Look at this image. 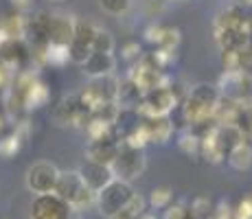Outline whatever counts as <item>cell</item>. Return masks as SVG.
Wrapping results in <instances>:
<instances>
[{
  "instance_id": "obj_16",
  "label": "cell",
  "mask_w": 252,
  "mask_h": 219,
  "mask_svg": "<svg viewBox=\"0 0 252 219\" xmlns=\"http://www.w3.org/2000/svg\"><path fill=\"white\" fill-rule=\"evenodd\" d=\"M140 213H145V199L134 193V197L129 199V202L125 204V206L121 208V211L116 213L112 219H136Z\"/></svg>"
},
{
  "instance_id": "obj_2",
  "label": "cell",
  "mask_w": 252,
  "mask_h": 219,
  "mask_svg": "<svg viewBox=\"0 0 252 219\" xmlns=\"http://www.w3.org/2000/svg\"><path fill=\"white\" fill-rule=\"evenodd\" d=\"M55 195H60L66 204H70L72 211H81V208L94 204V193L86 187V182L81 180L79 171H60L55 184Z\"/></svg>"
},
{
  "instance_id": "obj_23",
  "label": "cell",
  "mask_w": 252,
  "mask_h": 219,
  "mask_svg": "<svg viewBox=\"0 0 252 219\" xmlns=\"http://www.w3.org/2000/svg\"><path fill=\"white\" fill-rule=\"evenodd\" d=\"M11 4L18 9V11H27V9H31V7H33L31 0H11Z\"/></svg>"
},
{
  "instance_id": "obj_18",
  "label": "cell",
  "mask_w": 252,
  "mask_h": 219,
  "mask_svg": "<svg viewBox=\"0 0 252 219\" xmlns=\"http://www.w3.org/2000/svg\"><path fill=\"white\" fill-rule=\"evenodd\" d=\"M66 51H68V60L75 62V64H84L86 60H88V55L92 53V46L86 42H79V40H72L68 46H66Z\"/></svg>"
},
{
  "instance_id": "obj_10",
  "label": "cell",
  "mask_w": 252,
  "mask_h": 219,
  "mask_svg": "<svg viewBox=\"0 0 252 219\" xmlns=\"http://www.w3.org/2000/svg\"><path fill=\"white\" fill-rule=\"evenodd\" d=\"M84 72L90 77V79H99V77H108L114 72L116 68V60L112 53H96L92 51L88 55V60L84 62Z\"/></svg>"
},
{
  "instance_id": "obj_12",
  "label": "cell",
  "mask_w": 252,
  "mask_h": 219,
  "mask_svg": "<svg viewBox=\"0 0 252 219\" xmlns=\"http://www.w3.org/2000/svg\"><path fill=\"white\" fill-rule=\"evenodd\" d=\"M239 143H244V131H241L239 125L235 123H226L217 129L215 138H213V145L220 154H228L232 147H237Z\"/></svg>"
},
{
  "instance_id": "obj_6",
  "label": "cell",
  "mask_w": 252,
  "mask_h": 219,
  "mask_svg": "<svg viewBox=\"0 0 252 219\" xmlns=\"http://www.w3.org/2000/svg\"><path fill=\"white\" fill-rule=\"evenodd\" d=\"M70 204L55 193H46V195H35V202L31 206V217L33 219H68L72 215Z\"/></svg>"
},
{
  "instance_id": "obj_14",
  "label": "cell",
  "mask_w": 252,
  "mask_h": 219,
  "mask_svg": "<svg viewBox=\"0 0 252 219\" xmlns=\"http://www.w3.org/2000/svg\"><path fill=\"white\" fill-rule=\"evenodd\" d=\"M228 162L237 171H246L252 167V147L248 143H239L228 152Z\"/></svg>"
},
{
  "instance_id": "obj_9",
  "label": "cell",
  "mask_w": 252,
  "mask_h": 219,
  "mask_svg": "<svg viewBox=\"0 0 252 219\" xmlns=\"http://www.w3.org/2000/svg\"><path fill=\"white\" fill-rule=\"evenodd\" d=\"M116 152H119V143L110 136H103V138H92L86 147V160H92V162L99 164H112L116 158Z\"/></svg>"
},
{
  "instance_id": "obj_15",
  "label": "cell",
  "mask_w": 252,
  "mask_h": 219,
  "mask_svg": "<svg viewBox=\"0 0 252 219\" xmlns=\"http://www.w3.org/2000/svg\"><path fill=\"white\" fill-rule=\"evenodd\" d=\"M99 7L103 9V13L112 18H123L132 9V0H99Z\"/></svg>"
},
{
  "instance_id": "obj_24",
  "label": "cell",
  "mask_w": 252,
  "mask_h": 219,
  "mask_svg": "<svg viewBox=\"0 0 252 219\" xmlns=\"http://www.w3.org/2000/svg\"><path fill=\"white\" fill-rule=\"evenodd\" d=\"M136 219H156V215H149V213H140Z\"/></svg>"
},
{
  "instance_id": "obj_3",
  "label": "cell",
  "mask_w": 252,
  "mask_h": 219,
  "mask_svg": "<svg viewBox=\"0 0 252 219\" xmlns=\"http://www.w3.org/2000/svg\"><path fill=\"white\" fill-rule=\"evenodd\" d=\"M134 197V188L129 182H123V180H112L110 184H105L99 193L94 195V204L99 208V213L105 219H112L129 199Z\"/></svg>"
},
{
  "instance_id": "obj_5",
  "label": "cell",
  "mask_w": 252,
  "mask_h": 219,
  "mask_svg": "<svg viewBox=\"0 0 252 219\" xmlns=\"http://www.w3.org/2000/svg\"><path fill=\"white\" fill-rule=\"evenodd\" d=\"M217 101H220V90L215 86L200 84L191 90L187 101V114L191 121H202L217 108Z\"/></svg>"
},
{
  "instance_id": "obj_7",
  "label": "cell",
  "mask_w": 252,
  "mask_h": 219,
  "mask_svg": "<svg viewBox=\"0 0 252 219\" xmlns=\"http://www.w3.org/2000/svg\"><path fill=\"white\" fill-rule=\"evenodd\" d=\"M75 18L66 16V13H53L48 20L46 42L51 46H68L75 37Z\"/></svg>"
},
{
  "instance_id": "obj_8",
  "label": "cell",
  "mask_w": 252,
  "mask_h": 219,
  "mask_svg": "<svg viewBox=\"0 0 252 219\" xmlns=\"http://www.w3.org/2000/svg\"><path fill=\"white\" fill-rule=\"evenodd\" d=\"M77 171H79L81 180H84L86 187H88L94 195L105 187V184H110L114 180V173L108 164H99V162H92V160H86Z\"/></svg>"
},
{
  "instance_id": "obj_1",
  "label": "cell",
  "mask_w": 252,
  "mask_h": 219,
  "mask_svg": "<svg viewBox=\"0 0 252 219\" xmlns=\"http://www.w3.org/2000/svg\"><path fill=\"white\" fill-rule=\"evenodd\" d=\"M145 167H147V158H145V152L140 145L127 143V140L119 143L116 158H114V162L110 164L116 180H123V182L132 184L134 180L143 175Z\"/></svg>"
},
{
  "instance_id": "obj_21",
  "label": "cell",
  "mask_w": 252,
  "mask_h": 219,
  "mask_svg": "<svg viewBox=\"0 0 252 219\" xmlns=\"http://www.w3.org/2000/svg\"><path fill=\"white\" fill-rule=\"evenodd\" d=\"M235 217H237V219H252V197L241 199V204L237 206Z\"/></svg>"
},
{
  "instance_id": "obj_19",
  "label": "cell",
  "mask_w": 252,
  "mask_h": 219,
  "mask_svg": "<svg viewBox=\"0 0 252 219\" xmlns=\"http://www.w3.org/2000/svg\"><path fill=\"white\" fill-rule=\"evenodd\" d=\"M96 33V27L88 20H77L75 22V37L72 40H79V42H86V44H92V37Z\"/></svg>"
},
{
  "instance_id": "obj_11",
  "label": "cell",
  "mask_w": 252,
  "mask_h": 219,
  "mask_svg": "<svg viewBox=\"0 0 252 219\" xmlns=\"http://www.w3.org/2000/svg\"><path fill=\"white\" fill-rule=\"evenodd\" d=\"M145 105H149L152 116H167V112L176 105V96L167 88H152L145 96Z\"/></svg>"
},
{
  "instance_id": "obj_25",
  "label": "cell",
  "mask_w": 252,
  "mask_h": 219,
  "mask_svg": "<svg viewBox=\"0 0 252 219\" xmlns=\"http://www.w3.org/2000/svg\"><path fill=\"white\" fill-rule=\"evenodd\" d=\"M48 2H66V0H48Z\"/></svg>"
},
{
  "instance_id": "obj_22",
  "label": "cell",
  "mask_w": 252,
  "mask_h": 219,
  "mask_svg": "<svg viewBox=\"0 0 252 219\" xmlns=\"http://www.w3.org/2000/svg\"><path fill=\"white\" fill-rule=\"evenodd\" d=\"M164 219H191V213L184 206H167Z\"/></svg>"
},
{
  "instance_id": "obj_13",
  "label": "cell",
  "mask_w": 252,
  "mask_h": 219,
  "mask_svg": "<svg viewBox=\"0 0 252 219\" xmlns=\"http://www.w3.org/2000/svg\"><path fill=\"white\" fill-rule=\"evenodd\" d=\"M145 129V138L152 140V143H164L171 134V123H169L167 116H154L147 125H143Z\"/></svg>"
},
{
  "instance_id": "obj_20",
  "label": "cell",
  "mask_w": 252,
  "mask_h": 219,
  "mask_svg": "<svg viewBox=\"0 0 252 219\" xmlns=\"http://www.w3.org/2000/svg\"><path fill=\"white\" fill-rule=\"evenodd\" d=\"M169 202H171V188L160 187V188H154V191H152L149 204H152L154 208H167Z\"/></svg>"
},
{
  "instance_id": "obj_4",
  "label": "cell",
  "mask_w": 252,
  "mask_h": 219,
  "mask_svg": "<svg viewBox=\"0 0 252 219\" xmlns=\"http://www.w3.org/2000/svg\"><path fill=\"white\" fill-rule=\"evenodd\" d=\"M57 178H60V169L53 162H48V160H40V162L29 167L24 182H27V188L31 193H35V195H46V193L55 191Z\"/></svg>"
},
{
  "instance_id": "obj_17",
  "label": "cell",
  "mask_w": 252,
  "mask_h": 219,
  "mask_svg": "<svg viewBox=\"0 0 252 219\" xmlns=\"http://www.w3.org/2000/svg\"><path fill=\"white\" fill-rule=\"evenodd\" d=\"M92 51L96 53H112L114 51V37L110 31H105V29H99L96 27V33L94 37H92Z\"/></svg>"
}]
</instances>
